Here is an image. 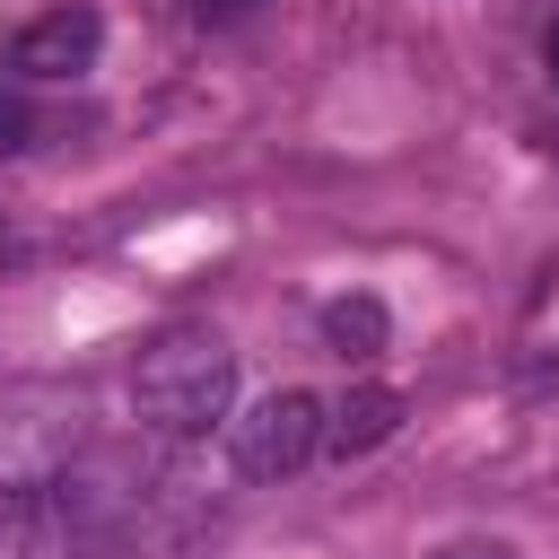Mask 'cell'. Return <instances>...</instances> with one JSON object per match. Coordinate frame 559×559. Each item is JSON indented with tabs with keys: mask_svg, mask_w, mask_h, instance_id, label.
<instances>
[{
	"mask_svg": "<svg viewBox=\"0 0 559 559\" xmlns=\"http://www.w3.org/2000/svg\"><path fill=\"white\" fill-rule=\"evenodd\" d=\"M131 411L157 437H210L236 411V349L218 332H166L131 367Z\"/></svg>",
	"mask_w": 559,
	"mask_h": 559,
	"instance_id": "obj_1",
	"label": "cell"
},
{
	"mask_svg": "<svg viewBox=\"0 0 559 559\" xmlns=\"http://www.w3.org/2000/svg\"><path fill=\"white\" fill-rule=\"evenodd\" d=\"M227 445H236V472L245 480H288V472H306L323 454V402L297 393V384H280L245 419H227Z\"/></svg>",
	"mask_w": 559,
	"mask_h": 559,
	"instance_id": "obj_2",
	"label": "cell"
},
{
	"mask_svg": "<svg viewBox=\"0 0 559 559\" xmlns=\"http://www.w3.org/2000/svg\"><path fill=\"white\" fill-rule=\"evenodd\" d=\"M96 52H105L96 0H61V9H44V17L17 26L9 70H26V79H79V70H96Z\"/></svg>",
	"mask_w": 559,
	"mask_h": 559,
	"instance_id": "obj_3",
	"label": "cell"
},
{
	"mask_svg": "<svg viewBox=\"0 0 559 559\" xmlns=\"http://www.w3.org/2000/svg\"><path fill=\"white\" fill-rule=\"evenodd\" d=\"M393 428H402V393H393V384H349V393L323 411V454L358 463V454H376Z\"/></svg>",
	"mask_w": 559,
	"mask_h": 559,
	"instance_id": "obj_4",
	"label": "cell"
},
{
	"mask_svg": "<svg viewBox=\"0 0 559 559\" xmlns=\"http://www.w3.org/2000/svg\"><path fill=\"white\" fill-rule=\"evenodd\" d=\"M384 332H393V323H384L376 297H332V306H323V341H332L341 358H376Z\"/></svg>",
	"mask_w": 559,
	"mask_h": 559,
	"instance_id": "obj_5",
	"label": "cell"
},
{
	"mask_svg": "<svg viewBox=\"0 0 559 559\" xmlns=\"http://www.w3.org/2000/svg\"><path fill=\"white\" fill-rule=\"evenodd\" d=\"M44 550V489H0V559Z\"/></svg>",
	"mask_w": 559,
	"mask_h": 559,
	"instance_id": "obj_6",
	"label": "cell"
},
{
	"mask_svg": "<svg viewBox=\"0 0 559 559\" xmlns=\"http://www.w3.org/2000/svg\"><path fill=\"white\" fill-rule=\"evenodd\" d=\"M17 148H35V105L17 87H0V157H17Z\"/></svg>",
	"mask_w": 559,
	"mask_h": 559,
	"instance_id": "obj_7",
	"label": "cell"
},
{
	"mask_svg": "<svg viewBox=\"0 0 559 559\" xmlns=\"http://www.w3.org/2000/svg\"><path fill=\"white\" fill-rule=\"evenodd\" d=\"M253 9H262V0H192L201 26H236V17H253Z\"/></svg>",
	"mask_w": 559,
	"mask_h": 559,
	"instance_id": "obj_8",
	"label": "cell"
},
{
	"mask_svg": "<svg viewBox=\"0 0 559 559\" xmlns=\"http://www.w3.org/2000/svg\"><path fill=\"white\" fill-rule=\"evenodd\" d=\"M437 559H515L507 542H454V550H437Z\"/></svg>",
	"mask_w": 559,
	"mask_h": 559,
	"instance_id": "obj_9",
	"label": "cell"
},
{
	"mask_svg": "<svg viewBox=\"0 0 559 559\" xmlns=\"http://www.w3.org/2000/svg\"><path fill=\"white\" fill-rule=\"evenodd\" d=\"M542 61H550V79H559V17H550V35H542Z\"/></svg>",
	"mask_w": 559,
	"mask_h": 559,
	"instance_id": "obj_10",
	"label": "cell"
}]
</instances>
